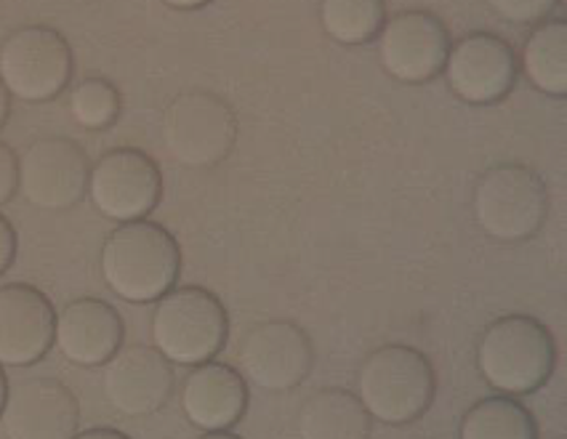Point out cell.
<instances>
[{"label": "cell", "instance_id": "6da1fadb", "mask_svg": "<svg viewBox=\"0 0 567 439\" xmlns=\"http://www.w3.org/2000/svg\"><path fill=\"white\" fill-rule=\"evenodd\" d=\"M179 272V242L155 221H123L102 245L104 283L117 299L131 304H153L163 299L176 285Z\"/></svg>", "mask_w": 567, "mask_h": 439}, {"label": "cell", "instance_id": "7a4b0ae2", "mask_svg": "<svg viewBox=\"0 0 567 439\" xmlns=\"http://www.w3.org/2000/svg\"><path fill=\"white\" fill-rule=\"evenodd\" d=\"M557 344L551 331L527 314H509L485 327L477 368L485 384L504 397H525L551 378Z\"/></svg>", "mask_w": 567, "mask_h": 439}, {"label": "cell", "instance_id": "3957f363", "mask_svg": "<svg viewBox=\"0 0 567 439\" xmlns=\"http://www.w3.org/2000/svg\"><path fill=\"white\" fill-rule=\"evenodd\" d=\"M434 368L413 346L386 344L362 359L358 399L368 416L389 426L419 421L434 399Z\"/></svg>", "mask_w": 567, "mask_h": 439}, {"label": "cell", "instance_id": "277c9868", "mask_svg": "<svg viewBox=\"0 0 567 439\" xmlns=\"http://www.w3.org/2000/svg\"><path fill=\"white\" fill-rule=\"evenodd\" d=\"M153 344L171 365L210 363L227 344V310L206 288H171L155 301Z\"/></svg>", "mask_w": 567, "mask_h": 439}, {"label": "cell", "instance_id": "5b68a950", "mask_svg": "<svg viewBox=\"0 0 567 439\" xmlns=\"http://www.w3.org/2000/svg\"><path fill=\"white\" fill-rule=\"evenodd\" d=\"M549 189L527 166H496L474 187V219L498 242H523L544 227Z\"/></svg>", "mask_w": 567, "mask_h": 439}, {"label": "cell", "instance_id": "8992f818", "mask_svg": "<svg viewBox=\"0 0 567 439\" xmlns=\"http://www.w3.org/2000/svg\"><path fill=\"white\" fill-rule=\"evenodd\" d=\"M237 142V115L219 94L184 91L163 113V144L187 168H214Z\"/></svg>", "mask_w": 567, "mask_h": 439}, {"label": "cell", "instance_id": "52a82bcc", "mask_svg": "<svg viewBox=\"0 0 567 439\" xmlns=\"http://www.w3.org/2000/svg\"><path fill=\"white\" fill-rule=\"evenodd\" d=\"M72 49L68 38L45 24L19 28L0 43V81L22 102H49L68 88Z\"/></svg>", "mask_w": 567, "mask_h": 439}, {"label": "cell", "instance_id": "ba28073f", "mask_svg": "<svg viewBox=\"0 0 567 439\" xmlns=\"http://www.w3.org/2000/svg\"><path fill=\"white\" fill-rule=\"evenodd\" d=\"M163 195V176L147 153L117 147L91 166L89 198L112 221H138L155 211Z\"/></svg>", "mask_w": 567, "mask_h": 439}, {"label": "cell", "instance_id": "9c48e42d", "mask_svg": "<svg viewBox=\"0 0 567 439\" xmlns=\"http://www.w3.org/2000/svg\"><path fill=\"white\" fill-rule=\"evenodd\" d=\"M240 376L264 391H291L315 365L312 341L296 323L269 320L254 325L237 344Z\"/></svg>", "mask_w": 567, "mask_h": 439}, {"label": "cell", "instance_id": "30bf717a", "mask_svg": "<svg viewBox=\"0 0 567 439\" xmlns=\"http://www.w3.org/2000/svg\"><path fill=\"white\" fill-rule=\"evenodd\" d=\"M91 160L81 144L62 136L32 142L19 157V189L32 206L64 211L89 192Z\"/></svg>", "mask_w": 567, "mask_h": 439}, {"label": "cell", "instance_id": "8fae6325", "mask_svg": "<svg viewBox=\"0 0 567 439\" xmlns=\"http://www.w3.org/2000/svg\"><path fill=\"white\" fill-rule=\"evenodd\" d=\"M451 32L432 11H402L379 32V59L394 81L426 83L445 67Z\"/></svg>", "mask_w": 567, "mask_h": 439}, {"label": "cell", "instance_id": "7c38bea8", "mask_svg": "<svg viewBox=\"0 0 567 439\" xmlns=\"http://www.w3.org/2000/svg\"><path fill=\"white\" fill-rule=\"evenodd\" d=\"M443 72L458 100L496 104L514 88L519 64L504 38L491 32H472L458 43H451Z\"/></svg>", "mask_w": 567, "mask_h": 439}, {"label": "cell", "instance_id": "4fadbf2b", "mask_svg": "<svg viewBox=\"0 0 567 439\" xmlns=\"http://www.w3.org/2000/svg\"><path fill=\"white\" fill-rule=\"evenodd\" d=\"M104 397L121 416H153L174 391V368L155 346L131 344L104 363Z\"/></svg>", "mask_w": 567, "mask_h": 439}, {"label": "cell", "instance_id": "5bb4252c", "mask_svg": "<svg viewBox=\"0 0 567 439\" xmlns=\"http://www.w3.org/2000/svg\"><path fill=\"white\" fill-rule=\"evenodd\" d=\"M0 424L9 439H72L81 426V405L54 378H30L9 389Z\"/></svg>", "mask_w": 567, "mask_h": 439}, {"label": "cell", "instance_id": "9a60e30c", "mask_svg": "<svg viewBox=\"0 0 567 439\" xmlns=\"http://www.w3.org/2000/svg\"><path fill=\"white\" fill-rule=\"evenodd\" d=\"M54 304L38 288H0V365L28 368L43 359L54 346Z\"/></svg>", "mask_w": 567, "mask_h": 439}, {"label": "cell", "instance_id": "2e32d148", "mask_svg": "<svg viewBox=\"0 0 567 439\" xmlns=\"http://www.w3.org/2000/svg\"><path fill=\"white\" fill-rule=\"evenodd\" d=\"M123 333L115 306L102 299H78L56 314L54 344L72 365L99 368L121 349Z\"/></svg>", "mask_w": 567, "mask_h": 439}, {"label": "cell", "instance_id": "e0dca14e", "mask_svg": "<svg viewBox=\"0 0 567 439\" xmlns=\"http://www.w3.org/2000/svg\"><path fill=\"white\" fill-rule=\"evenodd\" d=\"M248 408V386L240 370L221 363H203L189 370L182 386V410L203 431H229Z\"/></svg>", "mask_w": 567, "mask_h": 439}, {"label": "cell", "instance_id": "ac0fdd59", "mask_svg": "<svg viewBox=\"0 0 567 439\" xmlns=\"http://www.w3.org/2000/svg\"><path fill=\"white\" fill-rule=\"evenodd\" d=\"M368 410L358 395L347 389H320L299 410L301 439H368L371 437Z\"/></svg>", "mask_w": 567, "mask_h": 439}, {"label": "cell", "instance_id": "d6986e66", "mask_svg": "<svg viewBox=\"0 0 567 439\" xmlns=\"http://www.w3.org/2000/svg\"><path fill=\"white\" fill-rule=\"evenodd\" d=\"M525 77L540 94H567V22L565 19H544L527 35L523 54L517 56Z\"/></svg>", "mask_w": 567, "mask_h": 439}, {"label": "cell", "instance_id": "ffe728a7", "mask_svg": "<svg viewBox=\"0 0 567 439\" xmlns=\"http://www.w3.org/2000/svg\"><path fill=\"white\" fill-rule=\"evenodd\" d=\"M458 439H538L533 412L512 397L480 399L464 412Z\"/></svg>", "mask_w": 567, "mask_h": 439}, {"label": "cell", "instance_id": "44dd1931", "mask_svg": "<svg viewBox=\"0 0 567 439\" xmlns=\"http://www.w3.org/2000/svg\"><path fill=\"white\" fill-rule=\"evenodd\" d=\"M320 22L333 41L360 45L373 41L384 28L386 3L384 0H322Z\"/></svg>", "mask_w": 567, "mask_h": 439}, {"label": "cell", "instance_id": "7402d4cb", "mask_svg": "<svg viewBox=\"0 0 567 439\" xmlns=\"http://www.w3.org/2000/svg\"><path fill=\"white\" fill-rule=\"evenodd\" d=\"M70 115L83 128H107L121 115V91L107 77H85L72 88Z\"/></svg>", "mask_w": 567, "mask_h": 439}, {"label": "cell", "instance_id": "603a6c76", "mask_svg": "<svg viewBox=\"0 0 567 439\" xmlns=\"http://www.w3.org/2000/svg\"><path fill=\"white\" fill-rule=\"evenodd\" d=\"M559 0H487L501 19L512 24H538L551 14Z\"/></svg>", "mask_w": 567, "mask_h": 439}, {"label": "cell", "instance_id": "cb8c5ba5", "mask_svg": "<svg viewBox=\"0 0 567 439\" xmlns=\"http://www.w3.org/2000/svg\"><path fill=\"white\" fill-rule=\"evenodd\" d=\"M19 189V157L6 142H0V206H6Z\"/></svg>", "mask_w": 567, "mask_h": 439}, {"label": "cell", "instance_id": "d4e9b609", "mask_svg": "<svg viewBox=\"0 0 567 439\" xmlns=\"http://www.w3.org/2000/svg\"><path fill=\"white\" fill-rule=\"evenodd\" d=\"M17 255V232L6 216H0V274L11 266Z\"/></svg>", "mask_w": 567, "mask_h": 439}, {"label": "cell", "instance_id": "484cf974", "mask_svg": "<svg viewBox=\"0 0 567 439\" xmlns=\"http://www.w3.org/2000/svg\"><path fill=\"white\" fill-rule=\"evenodd\" d=\"M72 439H131V437L117 429H89V431H81V435H75Z\"/></svg>", "mask_w": 567, "mask_h": 439}, {"label": "cell", "instance_id": "4316f807", "mask_svg": "<svg viewBox=\"0 0 567 439\" xmlns=\"http://www.w3.org/2000/svg\"><path fill=\"white\" fill-rule=\"evenodd\" d=\"M9 113H11V94H9V88L3 85V81H0V128H3Z\"/></svg>", "mask_w": 567, "mask_h": 439}, {"label": "cell", "instance_id": "83f0119b", "mask_svg": "<svg viewBox=\"0 0 567 439\" xmlns=\"http://www.w3.org/2000/svg\"><path fill=\"white\" fill-rule=\"evenodd\" d=\"M163 3L171 6V9H184V11H189V9H200V6L210 3V0H163Z\"/></svg>", "mask_w": 567, "mask_h": 439}, {"label": "cell", "instance_id": "f1b7e54d", "mask_svg": "<svg viewBox=\"0 0 567 439\" xmlns=\"http://www.w3.org/2000/svg\"><path fill=\"white\" fill-rule=\"evenodd\" d=\"M6 395H9V381H6V373H3V365H0V410H3Z\"/></svg>", "mask_w": 567, "mask_h": 439}, {"label": "cell", "instance_id": "f546056e", "mask_svg": "<svg viewBox=\"0 0 567 439\" xmlns=\"http://www.w3.org/2000/svg\"><path fill=\"white\" fill-rule=\"evenodd\" d=\"M200 439H240V437L229 435V431H206Z\"/></svg>", "mask_w": 567, "mask_h": 439}]
</instances>
